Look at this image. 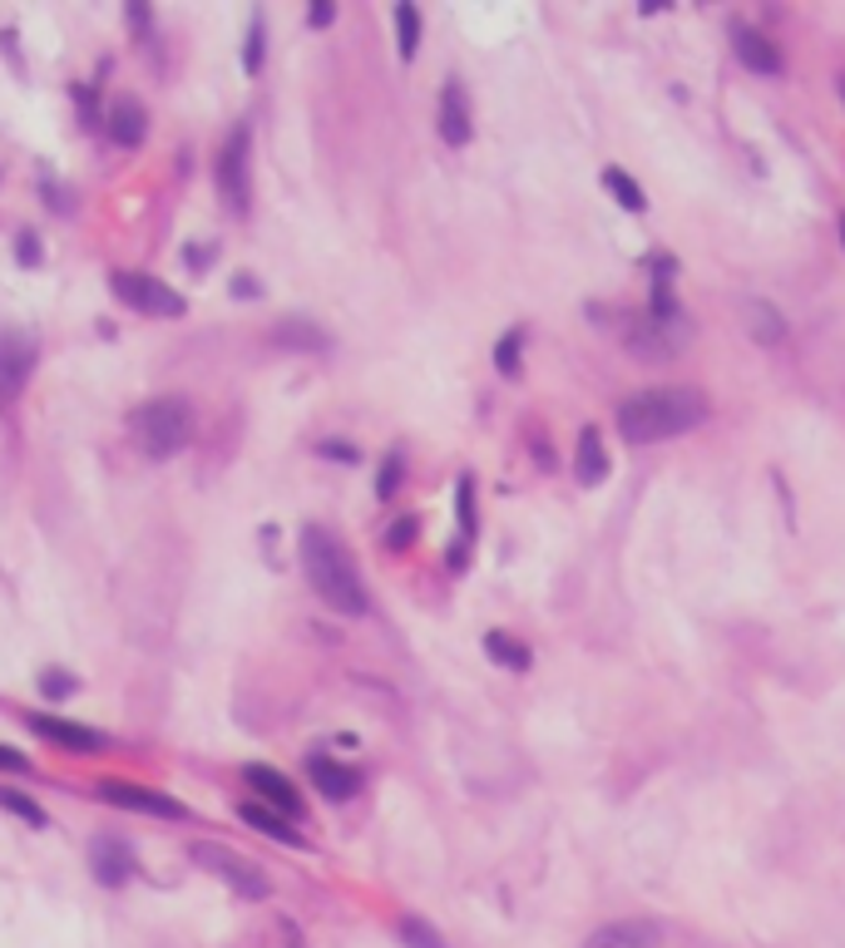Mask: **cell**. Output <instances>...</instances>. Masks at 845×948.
<instances>
[{"instance_id":"obj_7","label":"cell","mask_w":845,"mask_h":948,"mask_svg":"<svg viewBox=\"0 0 845 948\" xmlns=\"http://www.w3.org/2000/svg\"><path fill=\"white\" fill-rule=\"evenodd\" d=\"M100 795L120 810H139V815H164V820H183L189 805L173 800L169 790H154V786H134V780H104Z\"/></svg>"},{"instance_id":"obj_31","label":"cell","mask_w":845,"mask_h":948,"mask_svg":"<svg viewBox=\"0 0 845 948\" xmlns=\"http://www.w3.org/2000/svg\"><path fill=\"white\" fill-rule=\"evenodd\" d=\"M396 489H401V454H386V464H381V479H376V494H381V499H391Z\"/></svg>"},{"instance_id":"obj_6","label":"cell","mask_w":845,"mask_h":948,"mask_svg":"<svg viewBox=\"0 0 845 948\" xmlns=\"http://www.w3.org/2000/svg\"><path fill=\"white\" fill-rule=\"evenodd\" d=\"M199 865H213V874L223 879V884H233L243 899H268V874H262L258 865H248V859H238V855H228L223 845H193L189 849Z\"/></svg>"},{"instance_id":"obj_17","label":"cell","mask_w":845,"mask_h":948,"mask_svg":"<svg viewBox=\"0 0 845 948\" xmlns=\"http://www.w3.org/2000/svg\"><path fill=\"white\" fill-rule=\"evenodd\" d=\"M272 341H278V346H288V351H327V346H331V336L322 331V326L302 321V316H282V321L272 326Z\"/></svg>"},{"instance_id":"obj_18","label":"cell","mask_w":845,"mask_h":948,"mask_svg":"<svg viewBox=\"0 0 845 948\" xmlns=\"http://www.w3.org/2000/svg\"><path fill=\"white\" fill-rule=\"evenodd\" d=\"M144 128H149V119H144V104H139V99H120V104L110 109V134H114V144L139 148V144H144Z\"/></svg>"},{"instance_id":"obj_29","label":"cell","mask_w":845,"mask_h":948,"mask_svg":"<svg viewBox=\"0 0 845 948\" xmlns=\"http://www.w3.org/2000/svg\"><path fill=\"white\" fill-rule=\"evenodd\" d=\"M752 312H756V341H781V336H786L781 316H776L771 306H752Z\"/></svg>"},{"instance_id":"obj_2","label":"cell","mask_w":845,"mask_h":948,"mask_svg":"<svg viewBox=\"0 0 845 948\" xmlns=\"http://www.w3.org/2000/svg\"><path fill=\"white\" fill-rule=\"evenodd\" d=\"M707 420V400L687 385H657V391H638L618 405V430L628 444H653L673 440V435L692 430Z\"/></svg>"},{"instance_id":"obj_20","label":"cell","mask_w":845,"mask_h":948,"mask_svg":"<svg viewBox=\"0 0 845 948\" xmlns=\"http://www.w3.org/2000/svg\"><path fill=\"white\" fill-rule=\"evenodd\" d=\"M238 815L248 820L258 835H268V839H282V845H302V835L292 830V820L288 815H278V810H268V805H258V800H248V805H238Z\"/></svg>"},{"instance_id":"obj_11","label":"cell","mask_w":845,"mask_h":948,"mask_svg":"<svg viewBox=\"0 0 845 948\" xmlns=\"http://www.w3.org/2000/svg\"><path fill=\"white\" fill-rule=\"evenodd\" d=\"M31 731L35 736H45V741H55V746H70V751H100L104 746V736L94 726H80V721H60V716H50V711H31Z\"/></svg>"},{"instance_id":"obj_39","label":"cell","mask_w":845,"mask_h":948,"mask_svg":"<svg viewBox=\"0 0 845 948\" xmlns=\"http://www.w3.org/2000/svg\"><path fill=\"white\" fill-rule=\"evenodd\" d=\"M835 89H841V99H845V75H841V84H835Z\"/></svg>"},{"instance_id":"obj_37","label":"cell","mask_w":845,"mask_h":948,"mask_svg":"<svg viewBox=\"0 0 845 948\" xmlns=\"http://www.w3.org/2000/svg\"><path fill=\"white\" fill-rule=\"evenodd\" d=\"M129 20H134V30H149V10L144 5H129Z\"/></svg>"},{"instance_id":"obj_13","label":"cell","mask_w":845,"mask_h":948,"mask_svg":"<svg viewBox=\"0 0 845 948\" xmlns=\"http://www.w3.org/2000/svg\"><path fill=\"white\" fill-rule=\"evenodd\" d=\"M243 780H248V790H258L262 800H272V805H278V815L302 820V795H297V786H292L282 770H272V766H248V770H243Z\"/></svg>"},{"instance_id":"obj_19","label":"cell","mask_w":845,"mask_h":948,"mask_svg":"<svg viewBox=\"0 0 845 948\" xmlns=\"http://www.w3.org/2000/svg\"><path fill=\"white\" fill-rule=\"evenodd\" d=\"M574 474L584 484H598L608 474V454H604V435L588 425V430H578V450H574Z\"/></svg>"},{"instance_id":"obj_30","label":"cell","mask_w":845,"mask_h":948,"mask_svg":"<svg viewBox=\"0 0 845 948\" xmlns=\"http://www.w3.org/2000/svg\"><path fill=\"white\" fill-rule=\"evenodd\" d=\"M75 687H80V681H75V677H65V672H41V691H45V697H50V701L70 697Z\"/></svg>"},{"instance_id":"obj_21","label":"cell","mask_w":845,"mask_h":948,"mask_svg":"<svg viewBox=\"0 0 845 948\" xmlns=\"http://www.w3.org/2000/svg\"><path fill=\"white\" fill-rule=\"evenodd\" d=\"M485 652L499 662V667H509V672H525L529 667V647H525V642H515L509 632H485Z\"/></svg>"},{"instance_id":"obj_10","label":"cell","mask_w":845,"mask_h":948,"mask_svg":"<svg viewBox=\"0 0 845 948\" xmlns=\"http://www.w3.org/2000/svg\"><path fill=\"white\" fill-rule=\"evenodd\" d=\"M90 869H94V879H100L104 889L129 884V879H134V849L124 845L120 835H100L90 845Z\"/></svg>"},{"instance_id":"obj_4","label":"cell","mask_w":845,"mask_h":948,"mask_svg":"<svg viewBox=\"0 0 845 948\" xmlns=\"http://www.w3.org/2000/svg\"><path fill=\"white\" fill-rule=\"evenodd\" d=\"M110 292L120 296L124 306H134V312H149V316H183V312H189V302H183L169 282H159V276H149V272H114L110 276Z\"/></svg>"},{"instance_id":"obj_34","label":"cell","mask_w":845,"mask_h":948,"mask_svg":"<svg viewBox=\"0 0 845 948\" xmlns=\"http://www.w3.org/2000/svg\"><path fill=\"white\" fill-rule=\"evenodd\" d=\"M410 539H416V519H401V523H391V533H386V543H391V549H406Z\"/></svg>"},{"instance_id":"obj_25","label":"cell","mask_w":845,"mask_h":948,"mask_svg":"<svg viewBox=\"0 0 845 948\" xmlns=\"http://www.w3.org/2000/svg\"><path fill=\"white\" fill-rule=\"evenodd\" d=\"M0 810H11V815H21L25 825H35V830L50 825V815H45V810L35 805L31 795H21V790H5V786H0Z\"/></svg>"},{"instance_id":"obj_27","label":"cell","mask_w":845,"mask_h":948,"mask_svg":"<svg viewBox=\"0 0 845 948\" xmlns=\"http://www.w3.org/2000/svg\"><path fill=\"white\" fill-rule=\"evenodd\" d=\"M262 15H252V25H248V45H243V69H248V75H258L262 69Z\"/></svg>"},{"instance_id":"obj_26","label":"cell","mask_w":845,"mask_h":948,"mask_svg":"<svg viewBox=\"0 0 845 948\" xmlns=\"http://www.w3.org/2000/svg\"><path fill=\"white\" fill-rule=\"evenodd\" d=\"M519 346H525V331H509L505 341L495 346V365H499V375H519Z\"/></svg>"},{"instance_id":"obj_14","label":"cell","mask_w":845,"mask_h":948,"mask_svg":"<svg viewBox=\"0 0 845 948\" xmlns=\"http://www.w3.org/2000/svg\"><path fill=\"white\" fill-rule=\"evenodd\" d=\"M663 934L647 918H618V924H604L584 938V948H657Z\"/></svg>"},{"instance_id":"obj_35","label":"cell","mask_w":845,"mask_h":948,"mask_svg":"<svg viewBox=\"0 0 845 948\" xmlns=\"http://www.w3.org/2000/svg\"><path fill=\"white\" fill-rule=\"evenodd\" d=\"M15 257H21L25 267L41 262V242H35V233H21V242H15Z\"/></svg>"},{"instance_id":"obj_16","label":"cell","mask_w":845,"mask_h":948,"mask_svg":"<svg viewBox=\"0 0 845 948\" xmlns=\"http://www.w3.org/2000/svg\"><path fill=\"white\" fill-rule=\"evenodd\" d=\"M307 770H312V780H317V790L327 800H351L361 790V776L351 766H337L331 756H312L307 760Z\"/></svg>"},{"instance_id":"obj_22","label":"cell","mask_w":845,"mask_h":948,"mask_svg":"<svg viewBox=\"0 0 845 948\" xmlns=\"http://www.w3.org/2000/svg\"><path fill=\"white\" fill-rule=\"evenodd\" d=\"M396 938H401L406 948H446V938H440L420 914H401V918H396Z\"/></svg>"},{"instance_id":"obj_40","label":"cell","mask_w":845,"mask_h":948,"mask_svg":"<svg viewBox=\"0 0 845 948\" xmlns=\"http://www.w3.org/2000/svg\"><path fill=\"white\" fill-rule=\"evenodd\" d=\"M841 242H845V217H841Z\"/></svg>"},{"instance_id":"obj_28","label":"cell","mask_w":845,"mask_h":948,"mask_svg":"<svg viewBox=\"0 0 845 948\" xmlns=\"http://www.w3.org/2000/svg\"><path fill=\"white\" fill-rule=\"evenodd\" d=\"M455 509H460V529L465 533H475V479H460V489H455Z\"/></svg>"},{"instance_id":"obj_8","label":"cell","mask_w":845,"mask_h":948,"mask_svg":"<svg viewBox=\"0 0 845 948\" xmlns=\"http://www.w3.org/2000/svg\"><path fill=\"white\" fill-rule=\"evenodd\" d=\"M677 341H683V331H673V326L653 321V316H628L623 321V346L633 351V361H673Z\"/></svg>"},{"instance_id":"obj_5","label":"cell","mask_w":845,"mask_h":948,"mask_svg":"<svg viewBox=\"0 0 845 948\" xmlns=\"http://www.w3.org/2000/svg\"><path fill=\"white\" fill-rule=\"evenodd\" d=\"M248 138H252V128L238 124L228 134V144H223V154H218V193H223V203H228L233 213H248V198H252V188H248Z\"/></svg>"},{"instance_id":"obj_32","label":"cell","mask_w":845,"mask_h":948,"mask_svg":"<svg viewBox=\"0 0 845 948\" xmlns=\"http://www.w3.org/2000/svg\"><path fill=\"white\" fill-rule=\"evenodd\" d=\"M317 454H322V460H341V464H357L361 460V450H357V444H347V440H322Z\"/></svg>"},{"instance_id":"obj_9","label":"cell","mask_w":845,"mask_h":948,"mask_svg":"<svg viewBox=\"0 0 845 948\" xmlns=\"http://www.w3.org/2000/svg\"><path fill=\"white\" fill-rule=\"evenodd\" d=\"M35 341L25 331H0V395L11 400L35 371Z\"/></svg>"},{"instance_id":"obj_36","label":"cell","mask_w":845,"mask_h":948,"mask_svg":"<svg viewBox=\"0 0 845 948\" xmlns=\"http://www.w3.org/2000/svg\"><path fill=\"white\" fill-rule=\"evenodd\" d=\"M331 15H337V5H327V0L307 5V25H331Z\"/></svg>"},{"instance_id":"obj_3","label":"cell","mask_w":845,"mask_h":948,"mask_svg":"<svg viewBox=\"0 0 845 948\" xmlns=\"http://www.w3.org/2000/svg\"><path fill=\"white\" fill-rule=\"evenodd\" d=\"M193 425H199V415H193V405L183 400V395H154V400H144L129 410V435L149 460L179 454L183 444L193 440Z\"/></svg>"},{"instance_id":"obj_1","label":"cell","mask_w":845,"mask_h":948,"mask_svg":"<svg viewBox=\"0 0 845 948\" xmlns=\"http://www.w3.org/2000/svg\"><path fill=\"white\" fill-rule=\"evenodd\" d=\"M302 568H307L312 588H317V598L327 602L331 612L361 618V612L371 608L367 583H361L347 543H341L331 529H322V523H307V529H302Z\"/></svg>"},{"instance_id":"obj_33","label":"cell","mask_w":845,"mask_h":948,"mask_svg":"<svg viewBox=\"0 0 845 948\" xmlns=\"http://www.w3.org/2000/svg\"><path fill=\"white\" fill-rule=\"evenodd\" d=\"M0 770H11V776H31V756H21L15 746H0Z\"/></svg>"},{"instance_id":"obj_23","label":"cell","mask_w":845,"mask_h":948,"mask_svg":"<svg viewBox=\"0 0 845 948\" xmlns=\"http://www.w3.org/2000/svg\"><path fill=\"white\" fill-rule=\"evenodd\" d=\"M396 35H401V59H416V49H420V10L410 5V0H401L396 5Z\"/></svg>"},{"instance_id":"obj_24","label":"cell","mask_w":845,"mask_h":948,"mask_svg":"<svg viewBox=\"0 0 845 948\" xmlns=\"http://www.w3.org/2000/svg\"><path fill=\"white\" fill-rule=\"evenodd\" d=\"M604 188L628 207V213H643V188H638L623 168H604Z\"/></svg>"},{"instance_id":"obj_15","label":"cell","mask_w":845,"mask_h":948,"mask_svg":"<svg viewBox=\"0 0 845 948\" xmlns=\"http://www.w3.org/2000/svg\"><path fill=\"white\" fill-rule=\"evenodd\" d=\"M732 49L752 75H781V49L752 25H732Z\"/></svg>"},{"instance_id":"obj_12","label":"cell","mask_w":845,"mask_h":948,"mask_svg":"<svg viewBox=\"0 0 845 948\" xmlns=\"http://www.w3.org/2000/svg\"><path fill=\"white\" fill-rule=\"evenodd\" d=\"M436 124H440V138H446L450 148H465L470 134H475V124H470V99H465V84H460V79H450V84L440 89Z\"/></svg>"},{"instance_id":"obj_38","label":"cell","mask_w":845,"mask_h":948,"mask_svg":"<svg viewBox=\"0 0 845 948\" xmlns=\"http://www.w3.org/2000/svg\"><path fill=\"white\" fill-rule=\"evenodd\" d=\"M233 296H258V282H233Z\"/></svg>"}]
</instances>
